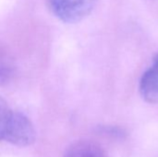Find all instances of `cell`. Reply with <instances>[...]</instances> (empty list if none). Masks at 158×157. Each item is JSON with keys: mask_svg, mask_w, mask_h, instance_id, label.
I'll use <instances>...</instances> for the list:
<instances>
[{"mask_svg": "<svg viewBox=\"0 0 158 157\" xmlns=\"http://www.w3.org/2000/svg\"><path fill=\"white\" fill-rule=\"evenodd\" d=\"M51 12L61 21L75 23L94 10L97 0H46Z\"/></svg>", "mask_w": 158, "mask_h": 157, "instance_id": "1", "label": "cell"}, {"mask_svg": "<svg viewBox=\"0 0 158 157\" xmlns=\"http://www.w3.org/2000/svg\"><path fill=\"white\" fill-rule=\"evenodd\" d=\"M35 138V130L31 121L25 115L12 111L5 132L4 141L16 146L25 147L31 145Z\"/></svg>", "mask_w": 158, "mask_h": 157, "instance_id": "2", "label": "cell"}, {"mask_svg": "<svg viewBox=\"0 0 158 157\" xmlns=\"http://www.w3.org/2000/svg\"><path fill=\"white\" fill-rule=\"evenodd\" d=\"M139 90L144 101L158 104V55L155 56L149 68L143 74Z\"/></svg>", "mask_w": 158, "mask_h": 157, "instance_id": "3", "label": "cell"}, {"mask_svg": "<svg viewBox=\"0 0 158 157\" xmlns=\"http://www.w3.org/2000/svg\"><path fill=\"white\" fill-rule=\"evenodd\" d=\"M64 157H106V155L97 143L90 141H80L66 151Z\"/></svg>", "mask_w": 158, "mask_h": 157, "instance_id": "4", "label": "cell"}, {"mask_svg": "<svg viewBox=\"0 0 158 157\" xmlns=\"http://www.w3.org/2000/svg\"><path fill=\"white\" fill-rule=\"evenodd\" d=\"M16 65L7 49L0 44V87L7 85L14 78Z\"/></svg>", "mask_w": 158, "mask_h": 157, "instance_id": "5", "label": "cell"}, {"mask_svg": "<svg viewBox=\"0 0 158 157\" xmlns=\"http://www.w3.org/2000/svg\"><path fill=\"white\" fill-rule=\"evenodd\" d=\"M12 114V110L9 108L6 102L0 96V141H4L5 132Z\"/></svg>", "mask_w": 158, "mask_h": 157, "instance_id": "6", "label": "cell"}]
</instances>
